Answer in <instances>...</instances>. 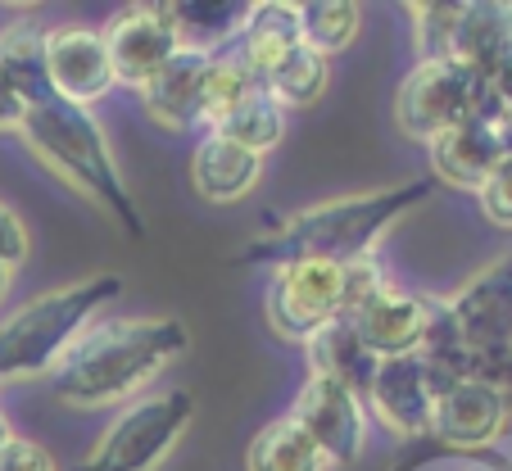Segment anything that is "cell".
<instances>
[{
    "label": "cell",
    "instance_id": "1",
    "mask_svg": "<svg viewBox=\"0 0 512 471\" xmlns=\"http://www.w3.org/2000/svg\"><path fill=\"white\" fill-rule=\"evenodd\" d=\"M191 345L182 318H96L50 372V390L68 408H114L141 395Z\"/></svg>",
    "mask_w": 512,
    "mask_h": 471
},
{
    "label": "cell",
    "instance_id": "2",
    "mask_svg": "<svg viewBox=\"0 0 512 471\" xmlns=\"http://www.w3.org/2000/svg\"><path fill=\"white\" fill-rule=\"evenodd\" d=\"M435 191V177H417L404 186H386V191H363V195H340V200L313 204V209L286 218L272 227L268 236H254L236 263L241 268H281V263H349L377 250L386 227L404 218L408 209Z\"/></svg>",
    "mask_w": 512,
    "mask_h": 471
},
{
    "label": "cell",
    "instance_id": "3",
    "mask_svg": "<svg viewBox=\"0 0 512 471\" xmlns=\"http://www.w3.org/2000/svg\"><path fill=\"white\" fill-rule=\"evenodd\" d=\"M23 141L32 145L41 164H50L64 182H73L78 191H87L91 200L100 204L105 213H114V222L141 241L145 236V218L136 209L132 191H127L123 173L114 164V150L105 141V127L91 109L82 105H68V100H50V105L37 109H23V123H19Z\"/></svg>",
    "mask_w": 512,
    "mask_h": 471
},
{
    "label": "cell",
    "instance_id": "4",
    "mask_svg": "<svg viewBox=\"0 0 512 471\" xmlns=\"http://www.w3.org/2000/svg\"><path fill=\"white\" fill-rule=\"evenodd\" d=\"M123 295V277L100 272V277L59 286L50 295L28 299L0 322V385L10 381H37L50 376L64 349L100 318V308H109Z\"/></svg>",
    "mask_w": 512,
    "mask_h": 471
},
{
    "label": "cell",
    "instance_id": "5",
    "mask_svg": "<svg viewBox=\"0 0 512 471\" xmlns=\"http://www.w3.org/2000/svg\"><path fill=\"white\" fill-rule=\"evenodd\" d=\"M499 114L503 105L494 100L485 73H472L454 59L413 64V73L395 91V123L413 141H431L458 123H494Z\"/></svg>",
    "mask_w": 512,
    "mask_h": 471
},
{
    "label": "cell",
    "instance_id": "6",
    "mask_svg": "<svg viewBox=\"0 0 512 471\" xmlns=\"http://www.w3.org/2000/svg\"><path fill=\"white\" fill-rule=\"evenodd\" d=\"M191 413H195V395L186 385L136 399L105 426V435L82 458L78 471H155L173 453V444L186 435Z\"/></svg>",
    "mask_w": 512,
    "mask_h": 471
},
{
    "label": "cell",
    "instance_id": "7",
    "mask_svg": "<svg viewBox=\"0 0 512 471\" xmlns=\"http://www.w3.org/2000/svg\"><path fill=\"white\" fill-rule=\"evenodd\" d=\"M263 318L272 336L304 345L313 331L345 318V263H281L272 268Z\"/></svg>",
    "mask_w": 512,
    "mask_h": 471
},
{
    "label": "cell",
    "instance_id": "8",
    "mask_svg": "<svg viewBox=\"0 0 512 471\" xmlns=\"http://www.w3.org/2000/svg\"><path fill=\"white\" fill-rule=\"evenodd\" d=\"M290 422L300 426L318 453L336 467H349L363 453V440H368V404L340 381H327V376H309L295 395V408H290Z\"/></svg>",
    "mask_w": 512,
    "mask_h": 471
},
{
    "label": "cell",
    "instance_id": "9",
    "mask_svg": "<svg viewBox=\"0 0 512 471\" xmlns=\"http://www.w3.org/2000/svg\"><path fill=\"white\" fill-rule=\"evenodd\" d=\"M105 37V55L114 68L118 87L141 91L168 59L182 50V32H177L168 5H132V10L114 14V19L100 28Z\"/></svg>",
    "mask_w": 512,
    "mask_h": 471
},
{
    "label": "cell",
    "instance_id": "10",
    "mask_svg": "<svg viewBox=\"0 0 512 471\" xmlns=\"http://www.w3.org/2000/svg\"><path fill=\"white\" fill-rule=\"evenodd\" d=\"M445 308L463 349L472 354V367L476 358L512 349V254L476 272L458 295L445 299Z\"/></svg>",
    "mask_w": 512,
    "mask_h": 471
},
{
    "label": "cell",
    "instance_id": "11",
    "mask_svg": "<svg viewBox=\"0 0 512 471\" xmlns=\"http://www.w3.org/2000/svg\"><path fill=\"white\" fill-rule=\"evenodd\" d=\"M508 431V395L494 385L463 376L449 381L431 408V431L449 453H481Z\"/></svg>",
    "mask_w": 512,
    "mask_h": 471
},
{
    "label": "cell",
    "instance_id": "12",
    "mask_svg": "<svg viewBox=\"0 0 512 471\" xmlns=\"http://www.w3.org/2000/svg\"><path fill=\"white\" fill-rule=\"evenodd\" d=\"M46 64H50L55 100L91 109L105 91H114V68H109L100 28H87V23L46 28Z\"/></svg>",
    "mask_w": 512,
    "mask_h": 471
},
{
    "label": "cell",
    "instance_id": "13",
    "mask_svg": "<svg viewBox=\"0 0 512 471\" xmlns=\"http://www.w3.org/2000/svg\"><path fill=\"white\" fill-rule=\"evenodd\" d=\"M440 390H445V381L426 367V358L408 354V358H386V363L377 367L363 404L395 435H426L431 431V408H435Z\"/></svg>",
    "mask_w": 512,
    "mask_h": 471
},
{
    "label": "cell",
    "instance_id": "14",
    "mask_svg": "<svg viewBox=\"0 0 512 471\" xmlns=\"http://www.w3.org/2000/svg\"><path fill=\"white\" fill-rule=\"evenodd\" d=\"M431 313H435V299L431 295H417V290H404L390 281L377 299L358 308L354 318V331L358 340L368 345L372 358H408L422 349L426 331H431Z\"/></svg>",
    "mask_w": 512,
    "mask_h": 471
},
{
    "label": "cell",
    "instance_id": "15",
    "mask_svg": "<svg viewBox=\"0 0 512 471\" xmlns=\"http://www.w3.org/2000/svg\"><path fill=\"white\" fill-rule=\"evenodd\" d=\"M213 50L186 46L159 68L141 87V105L150 123L164 132H186V127H204V77H209Z\"/></svg>",
    "mask_w": 512,
    "mask_h": 471
},
{
    "label": "cell",
    "instance_id": "16",
    "mask_svg": "<svg viewBox=\"0 0 512 471\" xmlns=\"http://www.w3.org/2000/svg\"><path fill=\"white\" fill-rule=\"evenodd\" d=\"M426 154H431L435 182L454 186V191H481L485 177L503 164L499 136H494V123H458L445 127L440 136L426 141Z\"/></svg>",
    "mask_w": 512,
    "mask_h": 471
},
{
    "label": "cell",
    "instance_id": "17",
    "mask_svg": "<svg viewBox=\"0 0 512 471\" xmlns=\"http://www.w3.org/2000/svg\"><path fill=\"white\" fill-rule=\"evenodd\" d=\"M263 159L245 145L227 141V136L209 132L200 136V145L191 150V186L200 200L209 204H236L259 186Z\"/></svg>",
    "mask_w": 512,
    "mask_h": 471
},
{
    "label": "cell",
    "instance_id": "18",
    "mask_svg": "<svg viewBox=\"0 0 512 471\" xmlns=\"http://www.w3.org/2000/svg\"><path fill=\"white\" fill-rule=\"evenodd\" d=\"M0 82L14 91V100L23 109L55 100L46 64V28L37 19H14L0 28Z\"/></svg>",
    "mask_w": 512,
    "mask_h": 471
},
{
    "label": "cell",
    "instance_id": "19",
    "mask_svg": "<svg viewBox=\"0 0 512 471\" xmlns=\"http://www.w3.org/2000/svg\"><path fill=\"white\" fill-rule=\"evenodd\" d=\"M304 358H309V376H327V381L349 385L358 399H368L372 376H377V367H381V358L368 354V345L358 340L349 318H336L322 331H313V336L304 340Z\"/></svg>",
    "mask_w": 512,
    "mask_h": 471
},
{
    "label": "cell",
    "instance_id": "20",
    "mask_svg": "<svg viewBox=\"0 0 512 471\" xmlns=\"http://www.w3.org/2000/svg\"><path fill=\"white\" fill-rule=\"evenodd\" d=\"M512 46V0H467L458 5L449 59L472 73H490L494 59Z\"/></svg>",
    "mask_w": 512,
    "mask_h": 471
},
{
    "label": "cell",
    "instance_id": "21",
    "mask_svg": "<svg viewBox=\"0 0 512 471\" xmlns=\"http://www.w3.org/2000/svg\"><path fill=\"white\" fill-rule=\"evenodd\" d=\"M300 46V10L286 5V0H263V5H250V19L236 32V50L254 64V73H268L281 55Z\"/></svg>",
    "mask_w": 512,
    "mask_h": 471
},
{
    "label": "cell",
    "instance_id": "22",
    "mask_svg": "<svg viewBox=\"0 0 512 471\" xmlns=\"http://www.w3.org/2000/svg\"><path fill=\"white\" fill-rule=\"evenodd\" d=\"M331 82V59H322L318 50H309L300 41V46L290 50V55H281L277 64L263 73V91H268L272 100H277L281 109H309L322 100V91H327Z\"/></svg>",
    "mask_w": 512,
    "mask_h": 471
},
{
    "label": "cell",
    "instance_id": "23",
    "mask_svg": "<svg viewBox=\"0 0 512 471\" xmlns=\"http://www.w3.org/2000/svg\"><path fill=\"white\" fill-rule=\"evenodd\" d=\"M245 471H327V458L290 417H277L250 440Z\"/></svg>",
    "mask_w": 512,
    "mask_h": 471
},
{
    "label": "cell",
    "instance_id": "24",
    "mask_svg": "<svg viewBox=\"0 0 512 471\" xmlns=\"http://www.w3.org/2000/svg\"><path fill=\"white\" fill-rule=\"evenodd\" d=\"M295 10H300V41L322 59L349 50L363 28V5L354 0H304Z\"/></svg>",
    "mask_w": 512,
    "mask_h": 471
},
{
    "label": "cell",
    "instance_id": "25",
    "mask_svg": "<svg viewBox=\"0 0 512 471\" xmlns=\"http://www.w3.org/2000/svg\"><path fill=\"white\" fill-rule=\"evenodd\" d=\"M168 14H173L186 46L218 50V41H232L245 28L250 5H241V0H177V5H168Z\"/></svg>",
    "mask_w": 512,
    "mask_h": 471
},
{
    "label": "cell",
    "instance_id": "26",
    "mask_svg": "<svg viewBox=\"0 0 512 471\" xmlns=\"http://www.w3.org/2000/svg\"><path fill=\"white\" fill-rule=\"evenodd\" d=\"M209 132L227 136V141L245 145V150H254L263 159V154H268L272 145L286 136V109H281L277 100L268 96V91H254V96H245L241 105L232 109V114L218 118Z\"/></svg>",
    "mask_w": 512,
    "mask_h": 471
},
{
    "label": "cell",
    "instance_id": "27",
    "mask_svg": "<svg viewBox=\"0 0 512 471\" xmlns=\"http://www.w3.org/2000/svg\"><path fill=\"white\" fill-rule=\"evenodd\" d=\"M263 91V77L254 73V64L241 50H213L209 77H204V127H213L223 114H232L245 96Z\"/></svg>",
    "mask_w": 512,
    "mask_h": 471
},
{
    "label": "cell",
    "instance_id": "28",
    "mask_svg": "<svg viewBox=\"0 0 512 471\" xmlns=\"http://www.w3.org/2000/svg\"><path fill=\"white\" fill-rule=\"evenodd\" d=\"M454 23H458V5H454V0H426V5H413V46H417V64H431V59H449Z\"/></svg>",
    "mask_w": 512,
    "mask_h": 471
},
{
    "label": "cell",
    "instance_id": "29",
    "mask_svg": "<svg viewBox=\"0 0 512 471\" xmlns=\"http://www.w3.org/2000/svg\"><path fill=\"white\" fill-rule=\"evenodd\" d=\"M476 204H481V213L494 227L512 231V159H503V164L485 177V186L476 191Z\"/></svg>",
    "mask_w": 512,
    "mask_h": 471
},
{
    "label": "cell",
    "instance_id": "30",
    "mask_svg": "<svg viewBox=\"0 0 512 471\" xmlns=\"http://www.w3.org/2000/svg\"><path fill=\"white\" fill-rule=\"evenodd\" d=\"M0 471H59L50 449H41L28 435H10V444L0 449Z\"/></svg>",
    "mask_w": 512,
    "mask_h": 471
},
{
    "label": "cell",
    "instance_id": "31",
    "mask_svg": "<svg viewBox=\"0 0 512 471\" xmlns=\"http://www.w3.org/2000/svg\"><path fill=\"white\" fill-rule=\"evenodd\" d=\"M23 259H28V227L10 204H0V268L14 272Z\"/></svg>",
    "mask_w": 512,
    "mask_h": 471
},
{
    "label": "cell",
    "instance_id": "32",
    "mask_svg": "<svg viewBox=\"0 0 512 471\" xmlns=\"http://www.w3.org/2000/svg\"><path fill=\"white\" fill-rule=\"evenodd\" d=\"M485 82H490L494 100H499L503 109H512V46L503 50L499 59H494V68H490V73H485Z\"/></svg>",
    "mask_w": 512,
    "mask_h": 471
},
{
    "label": "cell",
    "instance_id": "33",
    "mask_svg": "<svg viewBox=\"0 0 512 471\" xmlns=\"http://www.w3.org/2000/svg\"><path fill=\"white\" fill-rule=\"evenodd\" d=\"M23 123V105L14 100V91L0 82V132H19Z\"/></svg>",
    "mask_w": 512,
    "mask_h": 471
},
{
    "label": "cell",
    "instance_id": "34",
    "mask_svg": "<svg viewBox=\"0 0 512 471\" xmlns=\"http://www.w3.org/2000/svg\"><path fill=\"white\" fill-rule=\"evenodd\" d=\"M494 136H499L503 159H512V109H503V114L494 118Z\"/></svg>",
    "mask_w": 512,
    "mask_h": 471
},
{
    "label": "cell",
    "instance_id": "35",
    "mask_svg": "<svg viewBox=\"0 0 512 471\" xmlns=\"http://www.w3.org/2000/svg\"><path fill=\"white\" fill-rule=\"evenodd\" d=\"M10 417H5V413H0V449H5V444H10Z\"/></svg>",
    "mask_w": 512,
    "mask_h": 471
},
{
    "label": "cell",
    "instance_id": "36",
    "mask_svg": "<svg viewBox=\"0 0 512 471\" xmlns=\"http://www.w3.org/2000/svg\"><path fill=\"white\" fill-rule=\"evenodd\" d=\"M10 281H14V272H10V268H0V299L10 295Z\"/></svg>",
    "mask_w": 512,
    "mask_h": 471
},
{
    "label": "cell",
    "instance_id": "37",
    "mask_svg": "<svg viewBox=\"0 0 512 471\" xmlns=\"http://www.w3.org/2000/svg\"><path fill=\"white\" fill-rule=\"evenodd\" d=\"M454 471H490V467H481V462H463V467H454Z\"/></svg>",
    "mask_w": 512,
    "mask_h": 471
},
{
    "label": "cell",
    "instance_id": "38",
    "mask_svg": "<svg viewBox=\"0 0 512 471\" xmlns=\"http://www.w3.org/2000/svg\"><path fill=\"white\" fill-rule=\"evenodd\" d=\"M508 431H512V399H508Z\"/></svg>",
    "mask_w": 512,
    "mask_h": 471
}]
</instances>
